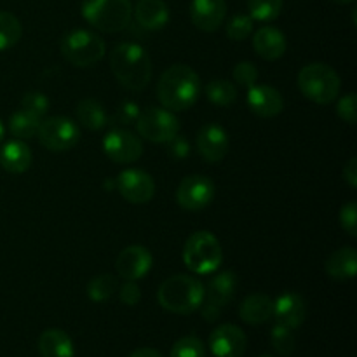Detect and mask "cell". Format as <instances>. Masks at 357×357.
I'll list each match as a JSON object with an SVG mask.
<instances>
[{
    "label": "cell",
    "mask_w": 357,
    "mask_h": 357,
    "mask_svg": "<svg viewBox=\"0 0 357 357\" xmlns=\"http://www.w3.org/2000/svg\"><path fill=\"white\" fill-rule=\"evenodd\" d=\"M237 289V278L234 272L225 271L216 274L204 288L206 303L222 310L234 298ZM204 303V302H202Z\"/></svg>",
    "instance_id": "19"
},
{
    "label": "cell",
    "mask_w": 357,
    "mask_h": 357,
    "mask_svg": "<svg viewBox=\"0 0 357 357\" xmlns=\"http://www.w3.org/2000/svg\"><path fill=\"white\" fill-rule=\"evenodd\" d=\"M38 352L42 357H75L72 338L63 330H45L38 338Z\"/></svg>",
    "instance_id": "25"
},
{
    "label": "cell",
    "mask_w": 357,
    "mask_h": 357,
    "mask_svg": "<svg viewBox=\"0 0 357 357\" xmlns=\"http://www.w3.org/2000/svg\"><path fill=\"white\" fill-rule=\"evenodd\" d=\"M103 152L117 164H131L143 153V143L138 136L126 129H114L103 138Z\"/></svg>",
    "instance_id": "11"
},
{
    "label": "cell",
    "mask_w": 357,
    "mask_h": 357,
    "mask_svg": "<svg viewBox=\"0 0 357 357\" xmlns=\"http://www.w3.org/2000/svg\"><path fill=\"white\" fill-rule=\"evenodd\" d=\"M206 351L197 337H183L173 345L171 357H204Z\"/></svg>",
    "instance_id": "35"
},
{
    "label": "cell",
    "mask_w": 357,
    "mask_h": 357,
    "mask_svg": "<svg viewBox=\"0 0 357 357\" xmlns=\"http://www.w3.org/2000/svg\"><path fill=\"white\" fill-rule=\"evenodd\" d=\"M129 357H162L160 352H157L155 349H150V347H142V349H136L135 352H131Z\"/></svg>",
    "instance_id": "43"
},
{
    "label": "cell",
    "mask_w": 357,
    "mask_h": 357,
    "mask_svg": "<svg viewBox=\"0 0 357 357\" xmlns=\"http://www.w3.org/2000/svg\"><path fill=\"white\" fill-rule=\"evenodd\" d=\"M239 316L248 324H264L274 316V300L261 293L246 296L239 307Z\"/></svg>",
    "instance_id": "22"
},
{
    "label": "cell",
    "mask_w": 357,
    "mask_h": 357,
    "mask_svg": "<svg viewBox=\"0 0 357 357\" xmlns=\"http://www.w3.org/2000/svg\"><path fill=\"white\" fill-rule=\"evenodd\" d=\"M82 16L96 30L117 33L131 21V0H84Z\"/></svg>",
    "instance_id": "5"
},
{
    "label": "cell",
    "mask_w": 357,
    "mask_h": 357,
    "mask_svg": "<svg viewBox=\"0 0 357 357\" xmlns=\"http://www.w3.org/2000/svg\"><path fill=\"white\" fill-rule=\"evenodd\" d=\"M251 31H253V20H251V16H246V14H236L227 23V37L230 40H246L251 35Z\"/></svg>",
    "instance_id": "33"
},
{
    "label": "cell",
    "mask_w": 357,
    "mask_h": 357,
    "mask_svg": "<svg viewBox=\"0 0 357 357\" xmlns=\"http://www.w3.org/2000/svg\"><path fill=\"white\" fill-rule=\"evenodd\" d=\"M167 146H169V153L176 159H185V157L190 153V149H188V143L187 139L181 138V136H174L173 139L167 142Z\"/></svg>",
    "instance_id": "41"
},
{
    "label": "cell",
    "mask_w": 357,
    "mask_h": 357,
    "mask_svg": "<svg viewBox=\"0 0 357 357\" xmlns=\"http://www.w3.org/2000/svg\"><path fill=\"white\" fill-rule=\"evenodd\" d=\"M204 93L208 100L218 107H230L237 100L236 86L225 79L209 80L204 87Z\"/></svg>",
    "instance_id": "27"
},
{
    "label": "cell",
    "mask_w": 357,
    "mask_h": 357,
    "mask_svg": "<svg viewBox=\"0 0 357 357\" xmlns=\"http://www.w3.org/2000/svg\"><path fill=\"white\" fill-rule=\"evenodd\" d=\"M138 132L153 143H167L180 132V121L164 108L150 107L136 119Z\"/></svg>",
    "instance_id": "9"
},
{
    "label": "cell",
    "mask_w": 357,
    "mask_h": 357,
    "mask_svg": "<svg viewBox=\"0 0 357 357\" xmlns=\"http://www.w3.org/2000/svg\"><path fill=\"white\" fill-rule=\"evenodd\" d=\"M135 17L146 30H160L169 21V9L164 0H139L136 3Z\"/></svg>",
    "instance_id": "24"
},
{
    "label": "cell",
    "mask_w": 357,
    "mask_h": 357,
    "mask_svg": "<svg viewBox=\"0 0 357 357\" xmlns=\"http://www.w3.org/2000/svg\"><path fill=\"white\" fill-rule=\"evenodd\" d=\"M21 110L28 112L30 115L37 119H44V115L47 114L49 110V100L45 94L37 93V91H31V93H26L21 100Z\"/></svg>",
    "instance_id": "34"
},
{
    "label": "cell",
    "mask_w": 357,
    "mask_h": 357,
    "mask_svg": "<svg viewBox=\"0 0 357 357\" xmlns=\"http://www.w3.org/2000/svg\"><path fill=\"white\" fill-rule=\"evenodd\" d=\"M201 89L202 84L195 70L187 65H173L160 75L157 96L167 110L183 112L194 107Z\"/></svg>",
    "instance_id": "1"
},
{
    "label": "cell",
    "mask_w": 357,
    "mask_h": 357,
    "mask_svg": "<svg viewBox=\"0 0 357 357\" xmlns=\"http://www.w3.org/2000/svg\"><path fill=\"white\" fill-rule=\"evenodd\" d=\"M246 345V335L236 324H222L209 337V347L215 357H241Z\"/></svg>",
    "instance_id": "14"
},
{
    "label": "cell",
    "mask_w": 357,
    "mask_h": 357,
    "mask_svg": "<svg viewBox=\"0 0 357 357\" xmlns=\"http://www.w3.org/2000/svg\"><path fill=\"white\" fill-rule=\"evenodd\" d=\"M197 150L208 162L216 164L227 157L230 150V139L225 129L216 124H206L197 132Z\"/></svg>",
    "instance_id": "15"
},
{
    "label": "cell",
    "mask_w": 357,
    "mask_h": 357,
    "mask_svg": "<svg viewBox=\"0 0 357 357\" xmlns=\"http://www.w3.org/2000/svg\"><path fill=\"white\" fill-rule=\"evenodd\" d=\"M337 114L347 124L354 126L357 122V98L354 93H349L338 101L337 105Z\"/></svg>",
    "instance_id": "37"
},
{
    "label": "cell",
    "mask_w": 357,
    "mask_h": 357,
    "mask_svg": "<svg viewBox=\"0 0 357 357\" xmlns=\"http://www.w3.org/2000/svg\"><path fill=\"white\" fill-rule=\"evenodd\" d=\"M253 47L260 58L267 61H274L284 56L288 42H286L284 33L274 26H264L255 33Z\"/></svg>",
    "instance_id": "20"
},
{
    "label": "cell",
    "mask_w": 357,
    "mask_h": 357,
    "mask_svg": "<svg viewBox=\"0 0 357 357\" xmlns=\"http://www.w3.org/2000/svg\"><path fill=\"white\" fill-rule=\"evenodd\" d=\"M248 10L253 21L271 23L281 14L282 0H248Z\"/></svg>",
    "instance_id": "31"
},
{
    "label": "cell",
    "mask_w": 357,
    "mask_h": 357,
    "mask_svg": "<svg viewBox=\"0 0 357 357\" xmlns=\"http://www.w3.org/2000/svg\"><path fill=\"white\" fill-rule=\"evenodd\" d=\"M222 246L211 232H195L183 248V261L188 271L197 275H209L218 271L222 264Z\"/></svg>",
    "instance_id": "6"
},
{
    "label": "cell",
    "mask_w": 357,
    "mask_h": 357,
    "mask_svg": "<svg viewBox=\"0 0 357 357\" xmlns=\"http://www.w3.org/2000/svg\"><path fill=\"white\" fill-rule=\"evenodd\" d=\"M138 115H139L138 105L132 103V101H126V103H122L121 107H119L115 121L121 122V124H132V122H136Z\"/></svg>",
    "instance_id": "39"
},
{
    "label": "cell",
    "mask_w": 357,
    "mask_h": 357,
    "mask_svg": "<svg viewBox=\"0 0 357 357\" xmlns=\"http://www.w3.org/2000/svg\"><path fill=\"white\" fill-rule=\"evenodd\" d=\"M23 26L14 14L0 10V51L13 47L20 42Z\"/></svg>",
    "instance_id": "29"
},
{
    "label": "cell",
    "mask_w": 357,
    "mask_h": 357,
    "mask_svg": "<svg viewBox=\"0 0 357 357\" xmlns=\"http://www.w3.org/2000/svg\"><path fill=\"white\" fill-rule=\"evenodd\" d=\"M119 194L131 204H145L155 194L152 176L142 169H126L117 176Z\"/></svg>",
    "instance_id": "12"
},
{
    "label": "cell",
    "mask_w": 357,
    "mask_h": 357,
    "mask_svg": "<svg viewBox=\"0 0 357 357\" xmlns=\"http://www.w3.org/2000/svg\"><path fill=\"white\" fill-rule=\"evenodd\" d=\"M31 160H33V155H31L30 146L21 139L7 142L0 149V166L10 174H21L28 171L31 166Z\"/></svg>",
    "instance_id": "21"
},
{
    "label": "cell",
    "mask_w": 357,
    "mask_h": 357,
    "mask_svg": "<svg viewBox=\"0 0 357 357\" xmlns=\"http://www.w3.org/2000/svg\"><path fill=\"white\" fill-rule=\"evenodd\" d=\"M117 289V279L112 274H100L94 279H91L87 284V296L93 302L101 303L107 302Z\"/></svg>",
    "instance_id": "30"
},
{
    "label": "cell",
    "mask_w": 357,
    "mask_h": 357,
    "mask_svg": "<svg viewBox=\"0 0 357 357\" xmlns=\"http://www.w3.org/2000/svg\"><path fill=\"white\" fill-rule=\"evenodd\" d=\"M261 357H272V356H261Z\"/></svg>",
    "instance_id": "46"
},
{
    "label": "cell",
    "mask_w": 357,
    "mask_h": 357,
    "mask_svg": "<svg viewBox=\"0 0 357 357\" xmlns=\"http://www.w3.org/2000/svg\"><path fill=\"white\" fill-rule=\"evenodd\" d=\"M40 119L33 117L28 112L17 110L10 115L9 119V131L10 135L16 136L17 139H28L37 136L38 126H40Z\"/></svg>",
    "instance_id": "28"
},
{
    "label": "cell",
    "mask_w": 357,
    "mask_h": 357,
    "mask_svg": "<svg viewBox=\"0 0 357 357\" xmlns=\"http://www.w3.org/2000/svg\"><path fill=\"white\" fill-rule=\"evenodd\" d=\"M61 54L70 65L87 68L105 56V42L89 30H73L63 37Z\"/></svg>",
    "instance_id": "7"
},
{
    "label": "cell",
    "mask_w": 357,
    "mask_h": 357,
    "mask_svg": "<svg viewBox=\"0 0 357 357\" xmlns=\"http://www.w3.org/2000/svg\"><path fill=\"white\" fill-rule=\"evenodd\" d=\"M110 66L115 79L131 91H143L152 79V61L142 45L122 42L110 52Z\"/></svg>",
    "instance_id": "2"
},
{
    "label": "cell",
    "mask_w": 357,
    "mask_h": 357,
    "mask_svg": "<svg viewBox=\"0 0 357 357\" xmlns=\"http://www.w3.org/2000/svg\"><path fill=\"white\" fill-rule=\"evenodd\" d=\"M248 107L258 117L272 119L284 110V100L275 87L255 84L248 91Z\"/></svg>",
    "instance_id": "16"
},
{
    "label": "cell",
    "mask_w": 357,
    "mask_h": 357,
    "mask_svg": "<svg viewBox=\"0 0 357 357\" xmlns=\"http://www.w3.org/2000/svg\"><path fill=\"white\" fill-rule=\"evenodd\" d=\"M117 274L126 281H138L152 268V253L145 246L132 244L121 251L115 261Z\"/></svg>",
    "instance_id": "13"
},
{
    "label": "cell",
    "mask_w": 357,
    "mask_h": 357,
    "mask_svg": "<svg viewBox=\"0 0 357 357\" xmlns=\"http://www.w3.org/2000/svg\"><path fill=\"white\" fill-rule=\"evenodd\" d=\"M216 194L215 183L208 176L192 174L181 180L176 190V202L187 211H201L208 208Z\"/></svg>",
    "instance_id": "10"
},
{
    "label": "cell",
    "mask_w": 357,
    "mask_h": 357,
    "mask_svg": "<svg viewBox=\"0 0 357 357\" xmlns=\"http://www.w3.org/2000/svg\"><path fill=\"white\" fill-rule=\"evenodd\" d=\"M326 274L337 281H349L356 278L357 272V251L354 248L345 246L333 251L326 260Z\"/></svg>",
    "instance_id": "23"
},
{
    "label": "cell",
    "mask_w": 357,
    "mask_h": 357,
    "mask_svg": "<svg viewBox=\"0 0 357 357\" xmlns=\"http://www.w3.org/2000/svg\"><path fill=\"white\" fill-rule=\"evenodd\" d=\"M342 174H344V180L347 181L349 187L357 188V159L356 157H352V159L345 164Z\"/></svg>",
    "instance_id": "42"
},
{
    "label": "cell",
    "mask_w": 357,
    "mask_h": 357,
    "mask_svg": "<svg viewBox=\"0 0 357 357\" xmlns=\"http://www.w3.org/2000/svg\"><path fill=\"white\" fill-rule=\"evenodd\" d=\"M298 87L307 100L317 105H330L340 94V77L324 63H310L298 73Z\"/></svg>",
    "instance_id": "4"
},
{
    "label": "cell",
    "mask_w": 357,
    "mask_h": 357,
    "mask_svg": "<svg viewBox=\"0 0 357 357\" xmlns=\"http://www.w3.org/2000/svg\"><path fill=\"white\" fill-rule=\"evenodd\" d=\"M38 142L51 152H66L79 143V126L68 117H49L38 126Z\"/></svg>",
    "instance_id": "8"
},
{
    "label": "cell",
    "mask_w": 357,
    "mask_h": 357,
    "mask_svg": "<svg viewBox=\"0 0 357 357\" xmlns=\"http://www.w3.org/2000/svg\"><path fill=\"white\" fill-rule=\"evenodd\" d=\"M121 300L126 305H138L142 300V291L135 281H128L121 288Z\"/></svg>",
    "instance_id": "40"
},
{
    "label": "cell",
    "mask_w": 357,
    "mask_h": 357,
    "mask_svg": "<svg viewBox=\"0 0 357 357\" xmlns=\"http://www.w3.org/2000/svg\"><path fill=\"white\" fill-rule=\"evenodd\" d=\"M333 3H338V6H345V3H351L354 2V0H331Z\"/></svg>",
    "instance_id": "44"
},
{
    "label": "cell",
    "mask_w": 357,
    "mask_h": 357,
    "mask_svg": "<svg viewBox=\"0 0 357 357\" xmlns=\"http://www.w3.org/2000/svg\"><path fill=\"white\" fill-rule=\"evenodd\" d=\"M77 119H79L80 126L91 129V131H100L108 124V115L103 105L93 98H86L77 105Z\"/></svg>",
    "instance_id": "26"
},
{
    "label": "cell",
    "mask_w": 357,
    "mask_h": 357,
    "mask_svg": "<svg viewBox=\"0 0 357 357\" xmlns=\"http://www.w3.org/2000/svg\"><path fill=\"white\" fill-rule=\"evenodd\" d=\"M340 225L351 237L357 236V204L356 201L347 202L340 209Z\"/></svg>",
    "instance_id": "38"
},
{
    "label": "cell",
    "mask_w": 357,
    "mask_h": 357,
    "mask_svg": "<svg viewBox=\"0 0 357 357\" xmlns=\"http://www.w3.org/2000/svg\"><path fill=\"white\" fill-rule=\"evenodd\" d=\"M157 300L167 312L188 316L201 309L204 302V286L194 275H171L160 284Z\"/></svg>",
    "instance_id": "3"
},
{
    "label": "cell",
    "mask_w": 357,
    "mask_h": 357,
    "mask_svg": "<svg viewBox=\"0 0 357 357\" xmlns=\"http://www.w3.org/2000/svg\"><path fill=\"white\" fill-rule=\"evenodd\" d=\"M3 132H6V129H3L2 122H0V142H2V139H3Z\"/></svg>",
    "instance_id": "45"
},
{
    "label": "cell",
    "mask_w": 357,
    "mask_h": 357,
    "mask_svg": "<svg viewBox=\"0 0 357 357\" xmlns=\"http://www.w3.org/2000/svg\"><path fill=\"white\" fill-rule=\"evenodd\" d=\"M227 16L225 0H192L190 20L199 30L216 31Z\"/></svg>",
    "instance_id": "17"
},
{
    "label": "cell",
    "mask_w": 357,
    "mask_h": 357,
    "mask_svg": "<svg viewBox=\"0 0 357 357\" xmlns=\"http://www.w3.org/2000/svg\"><path fill=\"white\" fill-rule=\"evenodd\" d=\"M271 340L272 347H274L281 356H291L293 351H295L296 342L291 328L282 326V324H275L271 331Z\"/></svg>",
    "instance_id": "32"
},
{
    "label": "cell",
    "mask_w": 357,
    "mask_h": 357,
    "mask_svg": "<svg viewBox=\"0 0 357 357\" xmlns=\"http://www.w3.org/2000/svg\"><path fill=\"white\" fill-rule=\"evenodd\" d=\"M232 75H234V80H236L239 86L251 87L257 84L260 73H258V68L251 61H241L236 65Z\"/></svg>",
    "instance_id": "36"
},
{
    "label": "cell",
    "mask_w": 357,
    "mask_h": 357,
    "mask_svg": "<svg viewBox=\"0 0 357 357\" xmlns=\"http://www.w3.org/2000/svg\"><path fill=\"white\" fill-rule=\"evenodd\" d=\"M307 316L305 300L296 293H284L274 302V317L278 324L296 330Z\"/></svg>",
    "instance_id": "18"
}]
</instances>
